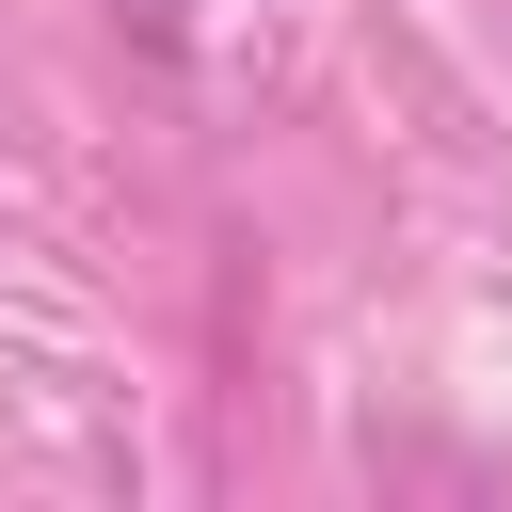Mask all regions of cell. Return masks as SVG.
I'll list each match as a JSON object with an SVG mask.
<instances>
[{
  "label": "cell",
  "instance_id": "1",
  "mask_svg": "<svg viewBox=\"0 0 512 512\" xmlns=\"http://www.w3.org/2000/svg\"><path fill=\"white\" fill-rule=\"evenodd\" d=\"M144 16H176V0H144Z\"/></svg>",
  "mask_w": 512,
  "mask_h": 512
}]
</instances>
